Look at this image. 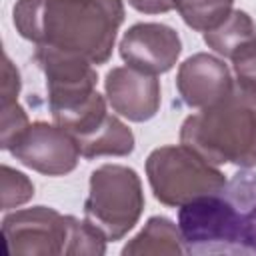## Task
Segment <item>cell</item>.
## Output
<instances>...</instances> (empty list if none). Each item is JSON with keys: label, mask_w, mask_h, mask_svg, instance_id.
Listing matches in <instances>:
<instances>
[{"label": "cell", "mask_w": 256, "mask_h": 256, "mask_svg": "<svg viewBox=\"0 0 256 256\" xmlns=\"http://www.w3.org/2000/svg\"><path fill=\"white\" fill-rule=\"evenodd\" d=\"M124 22L122 0H18L14 26L22 38L104 64Z\"/></svg>", "instance_id": "1"}, {"label": "cell", "mask_w": 256, "mask_h": 256, "mask_svg": "<svg viewBox=\"0 0 256 256\" xmlns=\"http://www.w3.org/2000/svg\"><path fill=\"white\" fill-rule=\"evenodd\" d=\"M180 142L210 164L256 166V90L234 84L218 102L184 120Z\"/></svg>", "instance_id": "2"}, {"label": "cell", "mask_w": 256, "mask_h": 256, "mask_svg": "<svg viewBox=\"0 0 256 256\" xmlns=\"http://www.w3.org/2000/svg\"><path fill=\"white\" fill-rule=\"evenodd\" d=\"M146 174L156 200L178 208L226 186L224 174L186 144L152 150L146 160Z\"/></svg>", "instance_id": "3"}, {"label": "cell", "mask_w": 256, "mask_h": 256, "mask_svg": "<svg viewBox=\"0 0 256 256\" xmlns=\"http://www.w3.org/2000/svg\"><path fill=\"white\" fill-rule=\"evenodd\" d=\"M144 192L138 174L120 164H104L90 174V192L84 202L86 220L98 226L108 240L124 238L138 222Z\"/></svg>", "instance_id": "4"}, {"label": "cell", "mask_w": 256, "mask_h": 256, "mask_svg": "<svg viewBox=\"0 0 256 256\" xmlns=\"http://www.w3.org/2000/svg\"><path fill=\"white\" fill-rule=\"evenodd\" d=\"M178 228L186 252L242 254L238 212L222 190L180 206Z\"/></svg>", "instance_id": "5"}, {"label": "cell", "mask_w": 256, "mask_h": 256, "mask_svg": "<svg viewBox=\"0 0 256 256\" xmlns=\"http://www.w3.org/2000/svg\"><path fill=\"white\" fill-rule=\"evenodd\" d=\"M34 60L46 76L48 108L58 126L80 112L96 92V70L82 56L36 46Z\"/></svg>", "instance_id": "6"}, {"label": "cell", "mask_w": 256, "mask_h": 256, "mask_svg": "<svg viewBox=\"0 0 256 256\" xmlns=\"http://www.w3.org/2000/svg\"><path fill=\"white\" fill-rule=\"evenodd\" d=\"M2 234L12 256L66 254L70 216L46 206L16 210L2 220Z\"/></svg>", "instance_id": "7"}, {"label": "cell", "mask_w": 256, "mask_h": 256, "mask_svg": "<svg viewBox=\"0 0 256 256\" xmlns=\"http://www.w3.org/2000/svg\"><path fill=\"white\" fill-rule=\"evenodd\" d=\"M8 152L24 166L46 176L72 172L82 156L76 138L56 122L30 124Z\"/></svg>", "instance_id": "8"}, {"label": "cell", "mask_w": 256, "mask_h": 256, "mask_svg": "<svg viewBox=\"0 0 256 256\" xmlns=\"http://www.w3.org/2000/svg\"><path fill=\"white\" fill-rule=\"evenodd\" d=\"M118 48L128 66L156 76L176 64L182 42L176 30L166 24L140 22L124 32Z\"/></svg>", "instance_id": "9"}, {"label": "cell", "mask_w": 256, "mask_h": 256, "mask_svg": "<svg viewBox=\"0 0 256 256\" xmlns=\"http://www.w3.org/2000/svg\"><path fill=\"white\" fill-rule=\"evenodd\" d=\"M104 88L112 110L132 122H146L160 108V82L156 76L128 64L112 68L106 74Z\"/></svg>", "instance_id": "10"}, {"label": "cell", "mask_w": 256, "mask_h": 256, "mask_svg": "<svg viewBox=\"0 0 256 256\" xmlns=\"http://www.w3.org/2000/svg\"><path fill=\"white\" fill-rule=\"evenodd\" d=\"M232 74L224 60L198 52L186 58L176 74V88L182 102L190 108H206L232 90Z\"/></svg>", "instance_id": "11"}, {"label": "cell", "mask_w": 256, "mask_h": 256, "mask_svg": "<svg viewBox=\"0 0 256 256\" xmlns=\"http://www.w3.org/2000/svg\"><path fill=\"white\" fill-rule=\"evenodd\" d=\"M76 142H78L80 154L84 158L128 156L134 150L132 130L112 114H108L94 130L80 136Z\"/></svg>", "instance_id": "12"}, {"label": "cell", "mask_w": 256, "mask_h": 256, "mask_svg": "<svg viewBox=\"0 0 256 256\" xmlns=\"http://www.w3.org/2000/svg\"><path fill=\"white\" fill-rule=\"evenodd\" d=\"M222 192L230 198L240 220L242 254H256V174H236Z\"/></svg>", "instance_id": "13"}, {"label": "cell", "mask_w": 256, "mask_h": 256, "mask_svg": "<svg viewBox=\"0 0 256 256\" xmlns=\"http://www.w3.org/2000/svg\"><path fill=\"white\" fill-rule=\"evenodd\" d=\"M186 252L180 228L164 218L152 216L144 228L124 246L122 254L126 256H142V254H182Z\"/></svg>", "instance_id": "14"}, {"label": "cell", "mask_w": 256, "mask_h": 256, "mask_svg": "<svg viewBox=\"0 0 256 256\" xmlns=\"http://www.w3.org/2000/svg\"><path fill=\"white\" fill-rule=\"evenodd\" d=\"M252 36H256L252 18L242 10H232L218 26L204 32V42L220 56L230 58Z\"/></svg>", "instance_id": "15"}, {"label": "cell", "mask_w": 256, "mask_h": 256, "mask_svg": "<svg viewBox=\"0 0 256 256\" xmlns=\"http://www.w3.org/2000/svg\"><path fill=\"white\" fill-rule=\"evenodd\" d=\"M182 20L200 32L218 26L230 12L234 0H172Z\"/></svg>", "instance_id": "16"}, {"label": "cell", "mask_w": 256, "mask_h": 256, "mask_svg": "<svg viewBox=\"0 0 256 256\" xmlns=\"http://www.w3.org/2000/svg\"><path fill=\"white\" fill-rule=\"evenodd\" d=\"M106 240L108 238L104 232L90 220H78L70 216V238L66 254H104Z\"/></svg>", "instance_id": "17"}, {"label": "cell", "mask_w": 256, "mask_h": 256, "mask_svg": "<svg viewBox=\"0 0 256 256\" xmlns=\"http://www.w3.org/2000/svg\"><path fill=\"white\" fill-rule=\"evenodd\" d=\"M0 190H2V208L10 210L24 202H28L34 196V184L30 178L10 166L0 168Z\"/></svg>", "instance_id": "18"}, {"label": "cell", "mask_w": 256, "mask_h": 256, "mask_svg": "<svg viewBox=\"0 0 256 256\" xmlns=\"http://www.w3.org/2000/svg\"><path fill=\"white\" fill-rule=\"evenodd\" d=\"M30 126L28 116L24 112V108L18 104V100L14 102H2V114H0V146L4 150H10L16 140L26 132V128Z\"/></svg>", "instance_id": "19"}, {"label": "cell", "mask_w": 256, "mask_h": 256, "mask_svg": "<svg viewBox=\"0 0 256 256\" xmlns=\"http://www.w3.org/2000/svg\"><path fill=\"white\" fill-rule=\"evenodd\" d=\"M232 66L238 84L256 90V36L244 42L232 56Z\"/></svg>", "instance_id": "20"}, {"label": "cell", "mask_w": 256, "mask_h": 256, "mask_svg": "<svg viewBox=\"0 0 256 256\" xmlns=\"http://www.w3.org/2000/svg\"><path fill=\"white\" fill-rule=\"evenodd\" d=\"M20 92V74L16 66L10 62L8 54H4L2 62V102H14L18 100Z\"/></svg>", "instance_id": "21"}, {"label": "cell", "mask_w": 256, "mask_h": 256, "mask_svg": "<svg viewBox=\"0 0 256 256\" xmlns=\"http://www.w3.org/2000/svg\"><path fill=\"white\" fill-rule=\"evenodd\" d=\"M128 4L144 14H164L174 8L172 0H128Z\"/></svg>", "instance_id": "22"}]
</instances>
